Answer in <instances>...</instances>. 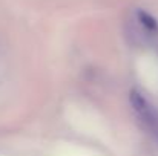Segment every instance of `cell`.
Returning a JSON list of instances; mask_svg holds the SVG:
<instances>
[{"instance_id":"1","label":"cell","mask_w":158,"mask_h":156,"mask_svg":"<svg viewBox=\"0 0 158 156\" xmlns=\"http://www.w3.org/2000/svg\"><path fill=\"white\" fill-rule=\"evenodd\" d=\"M129 101L141 126L158 141V110L138 90H131Z\"/></svg>"},{"instance_id":"2","label":"cell","mask_w":158,"mask_h":156,"mask_svg":"<svg viewBox=\"0 0 158 156\" xmlns=\"http://www.w3.org/2000/svg\"><path fill=\"white\" fill-rule=\"evenodd\" d=\"M137 17H138V22L143 25V28L149 32H157L158 31V22L146 11H137Z\"/></svg>"}]
</instances>
